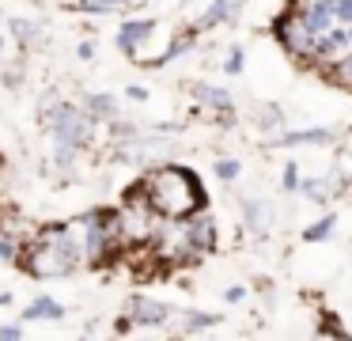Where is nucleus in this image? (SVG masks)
Returning a JSON list of instances; mask_svg holds the SVG:
<instances>
[{
	"instance_id": "13",
	"label": "nucleus",
	"mask_w": 352,
	"mask_h": 341,
	"mask_svg": "<svg viewBox=\"0 0 352 341\" xmlns=\"http://www.w3.org/2000/svg\"><path fill=\"white\" fill-rule=\"evenodd\" d=\"M273 148H299V144H333V129H292V133H280V136H269Z\"/></svg>"
},
{
	"instance_id": "7",
	"label": "nucleus",
	"mask_w": 352,
	"mask_h": 341,
	"mask_svg": "<svg viewBox=\"0 0 352 341\" xmlns=\"http://www.w3.org/2000/svg\"><path fill=\"white\" fill-rule=\"evenodd\" d=\"M190 95L197 99V106H205L208 114H220L223 121H231V114H235V99H231V91L216 87V83L193 80V83H190Z\"/></svg>"
},
{
	"instance_id": "11",
	"label": "nucleus",
	"mask_w": 352,
	"mask_h": 341,
	"mask_svg": "<svg viewBox=\"0 0 352 341\" xmlns=\"http://www.w3.org/2000/svg\"><path fill=\"white\" fill-rule=\"evenodd\" d=\"M80 106H84V110L91 114L95 121H99V125H107V121L122 118V99L110 95V91H87Z\"/></svg>"
},
{
	"instance_id": "24",
	"label": "nucleus",
	"mask_w": 352,
	"mask_h": 341,
	"mask_svg": "<svg viewBox=\"0 0 352 341\" xmlns=\"http://www.w3.org/2000/svg\"><path fill=\"white\" fill-rule=\"evenodd\" d=\"M296 186H299V163H284L280 189H284V194H296Z\"/></svg>"
},
{
	"instance_id": "26",
	"label": "nucleus",
	"mask_w": 352,
	"mask_h": 341,
	"mask_svg": "<svg viewBox=\"0 0 352 341\" xmlns=\"http://www.w3.org/2000/svg\"><path fill=\"white\" fill-rule=\"evenodd\" d=\"M258 121H261V129H276V125H284V114L276 110V106H265V110L258 114Z\"/></svg>"
},
{
	"instance_id": "23",
	"label": "nucleus",
	"mask_w": 352,
	"mask_h": 341,
	"mask_svg": "<svg viewBox=\"0 0 352 341\" xmlns=\"http://www.w3.org/2000/svg\"><path fill=\"white\" fill-rule=\"evenodd\" d=\"M246 68V53H243V45H231V53L223 57V72L228 76H239Z\"/></svg>"
},
{
	"instance_id": "3",
	"label": "nucleus",
	"mask_w": 352,
	"mask_h": 341,
	"mask_svg": "<svg viewBox=\"0 0 352 341\" xmlns=\"http://www.w3.org/2000/svg\"><path fill=\"white\" fill-rule=\"evenodd\" d=\"M42 125H46L54 144H69V148H80V152H87L95 144V136H99V121L84 106L57 99L54 91L42 99Z\"/></svg>"
},
{
	"instance_id": "9",
	"label": "nucleus",
	"mask_w": 352,
	"mask_h": 341,
	"mask_svg": "<svg viewBox=\"0 0 352 341\" xmlns=\"http://www.w3.org/2000/svg\"><path fill=\"white\" fill-rule=\"evenodd\" d=\"M155 27H160L155 19H122V27H118V50L129 53V57L137 61L140 45L155 34Z\"/></svg>"
},
{
	"instance_id": "25",
	"label": "nucleus",
	"mask_w": 352,
	"mask_h": 341,
	"mask_svg": "<svg viewBox=\"0 0 352 341\" xmlns=\"http://www.w3.org/2000/svg\"><path fill=\"white\" fill-rule=\"evenodd\" d=\"M27 330L23 322H0V341H23Z\"/></svg>"
},
{
	"instance_id": "14",
	"label": "nucleus",
	"mask_w": 352,
	"mask_h": 341,
	"mask_svg": "<svg viewBox=\"0 0 352 341\" xmlns=\"http://www.w3.org/2000/svg\"><path fill=\"white\" fill-rule=\"evenodd\" d=\"M19 318H23V322H61L65 307L54 300V296H34V300L23 307V315H19Z\"/></svg>"
},
{
	"instance_id": "12",
	"label": "nucleus",
	"mask_w": 352,
	"mask_h": 341,
	"mask_svg": "<svg viewBox=\"0 0 352 341\" xmlns=\"http://www.w3.org/2000/svg\"><path fill=\"white\" fill-rule=\"evenodd\" d=\"M4 30L16 38L19 50H34V45L42 42V23L27 19V15H8V19H4Z\"/></svg>"
},
{
	"instance_id": "30",
	"label": "nucleus",
	"mask_w": 352,
	"mask_h": 341,
	"mask_svg": "<svg viewBox=\"0 0 352 341\" xmlns=\"http://www.w3.org/2000/svg\"><path fill=\"white\" fill-rule=\"evenodd\" d=\"M12 303V292H0V307H8Z\"/></svg>"
},
{
	"instance_id": "8",
	"label": "nucleus",
	"mask_w": 352,
	"mask_h": 341,
	"mask_svg": "<svg viewBox=\"0 0 352 341\" xmlns=\"http://www.w3.org/2000/svg\"><path fill=\"white\" fill-rule=\"evenodd\" d=\"M186 231H190V242H193V250H197V258H205L216 250V216L208 209L190 212V216H186Z\"/></svg>"
},
{
	"instance_id": "22",
	"label": "nucleus",
	"mask_w": 352,
	"mask_h": 341,
	"mask_svg": "<svg viewBox=\"0 0 352 341\" xmlns=\"http://www.w3.org/2000/svg\"><path fill=\"white\" fill-rule=\"evenodd\" d=\"M76 156H80V148L54 144V167H57V171H72V167H76Z\"/></svg>"
},
{
	"instance_id": "15",
	"label": "nucleus",
	"mask_w": 352,
	"mask_h": 341,
	"mask_svg": "<svg viewBox=\"0 0 352 341\" xmlns=\"http://www.w3.org/2000/svg\"><path fill=\"white\" fill-rule=\"evenodd\" d=\"M243 220L250 231H269L273 227V205L261 201V197H243Z\"/></svg>"
},
{
	"instance_id": "31",
	"label": "nucleus",
	"mask_w": 352,
	"mask_h": 341,
	"mask_svg": "<svg viewBox=\"0 0 352 341\" xmlns=\"http://www.w3.org/2000/svg\"><path fill=\"white\" fill-rule=\"evenodd\" d=\"M4 45H8V42H4V27H0V53H4Z\"/></svg>"
},
{
	"instance_id": "1",
	"label": "nucleus",
	"mask_w": 352,
	"mask_h": 341,
	"mask_svg": "<svg viewBox=\"0 0 352 341\" xmlns=\"http://www.w3.org/2000/svg\"><path fill=\"white\" fill-rule=\"evenodd\" d=\"M16 265L34 280H57L69 277L84 265V250H80V239L72 231L69 220H57V224H42L34 227V235L19 247Z\"/></svg>"
},
{
	"instance_id": "2",
	"label": "nucleus",
	"mask_w": 352,
	"mask_h": 341,
	"mask_svg": "<svg viewBox=\"0 0 352 341\" xmlns=\"http://www.w3.org/2000/svg\"><path fill=\"white\" fill-rule=\"evenodd\" d=\"M140 186L148 194V205H152L160 216H190L197 209H208V194L205 182L197 178V171L182 163H152L140 174Z\"/></svg>"
},
{
	"instance_id": "28",
	"label": "nucleus",
	"mask_w": 352,
	"mask_h": 341,
	"mask_svg": "<svg viewBox=\"0 0 352 341\" xmlns=\"http://www.w3.org/2000/svg\"><path fill=\"white\" fill-rule=\"evenodd\" d=\"M223 300H228V303H243L246 300V288L243 285H231L228 292H223Z\"/></svg>"
},
{
	"instance_id": "5",
	"label": "nucleus",
	"mask_w": 352,
	"mask_h": 341,
	"mask_svg": "<svg viewBox=\"0 0 352 341\" xmlns=\"http://www.w3.org/2000/svg\"><path fill=\"white\" fill-rule=\"evenodd\" d=\"M125 315H129V322H133V330H163V326L170 322V303H163V300H152V296H144V292H133L129 300H125Z\"/></svg>"
},
{
	"instance_id": "17",
	"label": "nucleus",
	"mask_w": 352,
	"mask_h": 341,
	"mask_svg": "<svg viewBox=\"0 0 352 341\" xmlns=\"http://www.w3.org/2000/svg\"><path fill=\"white\" fill-rule=\"evenodd\" d=\"M326 80L337 83V87H344V91H352V50L344 53L341 61H333V65L326 68Z\"/></svg>"
},
{
	"instance_id": "16",
	"label": "nucleus",
	"mask_w": 352,
	"mask_h": 341,
	"mask_svg": "<svg viewBox=\"0 0 352 341\" xmlns=\"http://www.w3.org/2000/svg\"><path fill=\"white\" fill-rule=\"evenodd\" d=\"M220 322H223V315H212V311H186L182 333H205V330H216Z\"/></svg>"
},
{
	"instance_id": "27",
	"label": "nucleus",
	"mask_w": 352,
	"mask_h": 341,
	"mask_svg": "<svg viewBox=\"0 0 352 341\" xmlns=\"http://www.w3.org/2000/svg\"><path fill=\"white\" fill-rule=\"evenodd\" d=\"M76 57L80 61H95V38H84V42L76 45Z\"/></svg>"
},
{
	"instance_id": "29",
	"label": "nucleus",
	"mask_w": 352,
	"mask_h": 341,
	"mask_svg": "<svg viewBox=\"0 0 352 341\" xmlns=\"http://www.w3.org/2000/svg\"><path fill=\"white\" fill-rule=\"evenodd\" d=\"M125 95H129L133 103H148V91H144V87H137V83H133V87H125Z\"/></svg>"
},
{
	"instance_id": "4",
	"label": "nucleus",
	"mask_w": 352,
	"mask_h": 341,
	"mask_svg": "<svg viewBox=\"0 0 352 341\" xmlns=\"http://www.w3.org/2000/svg\"><path fill=\"white\" fill-rule=\"evenodd\" d=\"M273 38L292 61H299V65L307 68V61H311V53H314V30L307 27L292 8H284V12L273 19Z\"/></svg>"
},
{
	"instance_id": "19",
	"label": "nucleus",
	"mask_w": 352,
	"mask_h": 341,
	"mask_svg": "<svg viewBox=\"0 0 352 341\" xmlns=\"http://www.w3.org/2000/svg\"><path fill=\"white\" fill-rule=\"evenodd\" d=\"M333 231H337V216H333V212H326V216L314 220L311 227H303V242H322V239H329Z\"/></svg>"
},
{
	"instance_id": "33",
	"label": "nucleus",
	"mask_w": 352,
	"mask_h": 341,
	"mask_svg": "<svg viewBox=\"0 0 352 341\" xmlns=\"http://www.w3.org/2000/svg\"><path fill=\"white\" fill-rule=\"evenodd\" d=\"M182 4H193V0H182Z\"/></svg>"
},
{
	"instance_id": "21",
	"label": "nucleus",
	"mask_w": 352,
	"mask_h": 341,
	"mask_svg": "<svg viewBox=\"0 0 352 341\" xmlns=\"http://www.w3.org/2000/svg\"><path fill=\"white\" fill-rule=\"evenodd\" d=\"M19 247H23V242H19L12 231H4V227H0V262L16 265V258H19Z\"/></svg>"
},
{
	"instance_id": "20",
	"label": "nucleus",
	"mask_w": 352,
	"mask_h": 341,
	"mask_svg": "<svg viewBox=\"0 0 352 341\" xmlns=\"http://www.w3.org/2000/svg\"><path fill=\"white\" fill-rule=\"evenodd\" d=\"M212 174H216L220 182H235L239 174H243V159H231V156L216 159V163H212Z\"/></svg>"
},
{
	"instance_id": "6",
	"label": "nucleus",
	"mask_w": 352,
	"mask_h": 341,
	"mask_svg": "<svg viewBox=\"0 0 352 341\" xmlns=\"http://www.w3.org/2000/svg\"><path fill=\"white\" fill-rule=\"evenodd\" d=\"M344 189H349V178H344L341 171H326L322 178H299L296 194L307 197V201H314V205H326V201H333V197H341Z\"/></svg>"
},
{
	"instance_id": "32",
	"label": "nucleus",
	"mask_w": 352,
	"mask_h": 341,
	"mask_svg": "<svg viewBox=\"0 0 352 341\" xmlns=\"http://www.w3.org/2000/svg\"><path fill=\"white\" fill-rule=\"evenodd\" d=\"M0 27H4V15H0Z\"/></svg>"
},
{
	"instance_id": "18",
	"label": "nucleus",
	"mask_w": 352,
	"mask_h": 341,
	"mask_svg": "<svg viewBox=\"0 0 352 341\" xmlns=\"http://www.w3.org/2000/svg\"><path fill=\"white\" fill-rule=\"evenodd\" d=\"M137 0H72V8L84 15H102V12H118V8H129Z\"/></svg>"
},
{
	"instance_id": "10",
	"label": "nucleus",
	"mask_w": 352,
	"mask_h": 341,
	"mask_svg": "<svg viewBox=\"0 0 352 341\" xmlns=\"http://www.w3.org/2000/svg\"><path fill=\"white\" fill-rule=\"evenodd\" d=\"M239 8H243V0H208L205 12H201V19H193V30H197V34H205V30H212V27L235 23Z\"/></svg>"
}]
</instances>
